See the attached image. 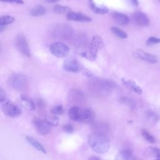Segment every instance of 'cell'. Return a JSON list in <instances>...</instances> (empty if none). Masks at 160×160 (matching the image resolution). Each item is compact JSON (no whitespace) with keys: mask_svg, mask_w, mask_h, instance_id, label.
<instances>
[{"mask_svg":"<svg viewBox=\"0 0 160 160\" xmlns=\"http://www.w3.org/2000/svg\"><path fill=\"white\" fill-rule=\"evenodd\" d=\"M88 142L90 148L98 154H104L110 148V142L107 136L92 132L88 136Z\"/></svg>","mask_w":160,"mask_h":160,"instance_id":"cell-1","label":"cell"},{"mask_svg":"<svg viewBox=\"0 0 160 160\" xmlns=\"http://www.w3.org/2000/svg\"><path fill=\"white\" fill-rule=\"evenodd\" d=\"M89 86L94 92L101 95H107L117 87L116 83L111 79L94 77L91 78Z\"/></svg>","mask_w":160,"mask_h":160,"instance_id":"cell-2","label":"cell"},{"mask_svg":"<svg viewBox=\"0 0 160 160\" xmlns=\"http://www.w3.org/2000/svg\"><path fill=\"white\" fill-rule=\"evenodd\" d=\"M103 45L102 38L98 35H96L92 37L88 49L82 52L81 54L82 57L93 61L97 57L98 51L103 47Z\"/></svg>","mask_w":160,"mask_h":160,"instance_id":"cell-3","label":"cell"},{"mask_svg":"<svg viewBox=\"0 0 160 160\" xmlns=\"http://www.w3.org/2000/svg\"><path fill=\"white\" fill-rule=\"evenodd\" d=\"M73 34V29L71 26L66 24H59L53 28L51 36L58 39L70 40Z\"/></svg>","mask_w":160,"mask_h":160,"instance_id":"cell-4","label":"cell"},{"mask_svg":"<svg viewBox=\"0 0 160 160\" xmlns=\"http://www.w3.org/2000/svg\"><path fill=\"white\" fill-rule=\"evenodd\" d=\"M9 85L15 90L22 91L27 89L28 81L27 78L22 74L15 73L11 76L9 79Z\"/></svg>","mask_w":160,"mask_h":160,"instance_id":"cell-5","label":"cell"},{"mask_svg":"<svg viewBox=\"0 0 160 160\" xmlns=\"http://www.w3.org/2000/svg\"><path fill=\"white\" fill-rule=\"evenodd\" d=\"M1 104V110L6 116L11 118H16L21 115V110L12 102L7 100Z\"/></svg>","mask_w":160,"mask_h":160,"instance_id":"cell-6","label":"cell"},{"mask_svg":"<svg viewBox=\"0 0 160 160\" xmlns=\"http://www.w3.org/2000/svg\"><path fill=\"white\" fill-rule=\"evenodd\" d=\"M50 51L56 57L62 58L66 56L69 52V49L68 46L64 43L58 41L52 43L49 47Z\"/></svg>","mask_w":160,"mask_h":160,"instance_id":"cell-7","label":"cell"},{"mask_svg":"<svg viewBox=\"0 0 160 160\" xmlns=\"http://www.w3.org/2000/svg\"><path fill=\"white\" fill-rule=\"evenodd\" d=\"M15 44L18 50L23 55L30 57L31 52L26 38L22 34H18L15 39Z\"/></svg>","mask_w":160,"mask_h":160,"instance_id":"cell-8","label":"cell"},{"mask_svg":"<svg viewBox=\"0 0 160 160\" xmlns=\"http://www.w3.org/2000/svg\"><path fill=\"white\" fill-rule=\"evenodd\" d=\"M68 99L71 103L74 104V106H78V105L83 104L86 100V98L82 91L79 89H74L69 91Z\"/></svg>","mask_w":160,"mask_h":160,"instance_id":"cell-9","label":"cell"},{"mask_svg":"<svg viewBox=\"0 0 160 160\" xmlns=\"http://www.w3.org/2000/svg\"><path fill=\"white\" fill-rule=\"evenodd\" d=\"M32 123L38 132L42 136H45L49 134L51 130V126L43 119L34 118L32 119Z\"/></svg>","mask_w":160,"mask_h":160,"instance_id":"cell-10","label":"cell"},{"mask_svg":"<svg viewBox=\"0 0 160 160\" xmlns=\"http://www.w3.org/2000/svg\"><path fill=\"white\" fill-rule=\"evenodd\" d=\"M82 68L78 60L72 58L66 59L63 63V69L67 72H78L82 69Z\"/></svg>","mask_w":160,"mask_h":160,"instance_id":"cell-11","label":"cell"},{"mask_svg":"<svg viewBox=\"0 0 160 160\" xmlns=\"http://www.w3.org/2000/svg\"><path fill=\"white\" fill-rule=\"evenodd\" d=\"M134 56L136 58L150 64H155L158 61V59L156 56L146 52L142 49L136 50L134 52Z\"/></svg>","mask_w":160,"mask_h":160,"instance_id":"cell-12","label":"cell"},{"mask_svg":"<svg viewBox=\"0 0 160 160\" xmlns=\"http://www.w3.org/2000/svg\"><path fill=\"white\" fill-rule=\"evenodd\" d=\"M88 37L85 34L82 32H77L75 34L74 33L70 39L74 46L79 48L84 47L86 46L88 42Z\"/></svg>","mask_w":160,"mask_h":160,"instance_id":"cell-13","label":"cell"},{"mask_svg":"<svg viewBox=\"0 0 160 160\" xmlns=\"http://www.w3.org/2000/svg\"><path fill=\"white\" fill-rule=\"evenodd\" d=\"M132 19L135 24L140 26H147L150 22L147 15L141 11L134 12L132 14Z\"/></svg>","mask_w":160,"mask_h":160,"instance_id":"cell-14","label":"cell"},{"mask_svg":"<svg viewBox=\"0 0 160 160\" xmlns=\"http://www.w3.org/2000/svg\"><path fill=\"white\" fill-rule=\"evenodd\" d=\"M66 18L69 20L78 22H84L91 21V18L88 16L81 12H76L73 11H71L68 14H66Z\"/></svg>","mask_w":160,"mask_h":160,"instance_id":"cell-15","label":"cell"},{"mask_svg":"<svg viewBox=\"0 0 160 160\" xmlns=\"http://www.w3.org/2000/svg\"><path fill=\"white\" fill-rule=\"evenodd\" d=\"M94 114L89 109H80L79 122L84 123H91L94 121Z\"/></svg>","mask_w":160,"mask_h":160,"instance_id":"cell-16","label":"cell"},{"mask_svg":"<svg viewBox=\"0 0 160 160\" xmlns=\"http://www.w3.org/2000/svg\"><path fill=\"white\" fill-rule=\"evenodd\" d=\"M111 16L114 21L118 25L125 26L129 22V18L124 13L119 12H112Z\"/></svg>","mask_w":160,"mask_h":160,"instance_id":"cell-17","label":"cell"},{"mask_svg":"<svg viewBox=\"0 0 160 160\" xmlns=\"http://www.w3.org/2000/svg\"><path fill=\"white\" fill-rule=\"evenodd\" d=\"M121 81L123 84L129 89L134 91V92L141 94H142V89L132 79H128L126 78H122Z\"/></svg>","mask_w":160,"mask_h":160,"instance_id":"cell-18","label":"cell"},{"mask_svg":"<svg viewBox=\"0 0 160 160\" xmlns=\"http://www.w3.org/2000/svg\"><path fill=\"white\" fill-rule=\"evenodd\" d=\"M114 160H136L131 149H126L119 152L115 157Z\"/></svg>","mask_w":160,"mask_h":160,"instance_id":"cell-19","label":"cell"},{"mask_svg":"<svg viewBox=\"0 0 160 160\" xmlns=\"http://www.w3.org/2000/svg\"><path fill=\"white\" fill-rule=\"evenodd\" d=\"M88 3H89V6L91 9V10L96 14H107L109 11L108 8L104 5L97 4L94 1H89Z\"/></svg>","mask_w":160,"mask_h":160,"instance_id":"cell-20","label":"cell"},{"mask_svg":"<svg viewBox=\"0 0 160 160\" xmlns=\"http://www.w3.org/2000/svg\"><path fill=\"white\" fill-rule=\"evenodd\" d=\"M20 103L24 108L29 111H34L36 108L35 104L33 101L25 95H22L21 96Z\"/></svg>","mask_w":160,"mask_h":160,"instance_id":"cell-21","label":"cell"},{"mask_svg":"<svg viewBox=\"0 0 160 160\" xmlns=\"http://www.w3.org/2000/svg\"><path fill=\"white\" fill-rule=\"evenodd\" d=\"M93 132L101 134L106 136L109 131V126L104 122H96L92 125Z\"/></svg>","mask_w":160,"mask_h":160,"instance_id":"cell-22","label":"cell"},{"mask_svg":"<svg viewBox=\"0 0 160 160\" xmlns=\"http://www.w3.org/2000/svg\"><path fill=\"white\" fill-rule=\"evenodd\" d=\"M26 139L27 140V141L32 146H33L35 149H36L37 150H38L39 151L46 154V150L45 149V148L36 139H34V138L31 137V136H26Z\"/></svg>","mask_w":160,"mask_h":160,"instance_id":"cell-23","label":"cell"},{"mask_svg":"<svg viewBox=\"0 0 160 160\" xmlns=\"http://www.w3.org/2000/svg\"><path fill=\"white\" fill-rule=\"evenodd\" d=\"M14 18L11 16H1L0 18V31L2 32L4 29H5L6 26L14 22Z\"/></svg>","mask_w":160,"mask_h":160,"instance_id":"cell-24","label":"cell"},{"mask_svg":"<svg viewBox=\"0 0 160 160\" xmlns=\"http://www.w3.org/2000/svg\"><path fill=\"white\" fill-rule=\"evenodd\" d=\"M80 109L78 106H72L69 109L68 115L69 118L74 121H78L79 119V112Z\"/></svg>","mask_w":160,"mask_h":160,"instance_id":"cell-25","label":"cell"},{"mask_svg":"<svg viewBox=\"0 0 160 160\" xmlns=\"http://www.w3.org/2000/svg\"><path fill=\"white\" fill-rule=\"evenodd\" d=\"M46 12V9L44 6L42 5H37L34 7H33L30 10V14L32 16H42Z\"/></svg>","mask_w":160,"mask_h":160,"instance_id":"cell-26","label":"cell"},{"mask_svg":"<svg viewBox=\"0 0 160 160\" xmlns=\"http://www.w3.org/2000/svg\"><path fill=\"white\" fill-rule=\"evenodd\" d=\"M53 11L56 14H68L69 12H71V9L68 6H62L60 4H56L53 7Z\"/></svg>","mask_w":160,"mask_h":160,"instance_id":"cell-27","label":"cell"},{"mask_svg":"<svg viewBox=\"0 0 160 160\" xmlns=\"http://www.w3.org/2000/svg\"><path fill=\"white\" fill-rule=\"evenodd\" d=\"M111 30L114 34H115L117 37L121 39H125L128 37L127 33L124 31H123L122 29L117 26H112L111 28Z\"/></svg>","mask_w":160,"mask_h":160,"instance_id":"cell-28","label":"cell"},{"mask_svg":"<svg viewBox=\"0 0 160 160\" xmlns=\"http://www.w3.org/2000/svg\"><path fill=\"white\" fill-rule=\"evenodd\" d=\"M43 119L51 126H57L59 124V118L55 115L46 116Z\"/></svg>","mask_w":160,"mask_h":160,"instance_id":"cell-29","label":"cell"},{"mask_svg":"<svg viewBox=\"0 0 160 160\" xmlns=\"http://www.w3.org/2000/svg\"><path fill=\"white\" fill-rule=\"evenodd\" d=\"M148 154L152 157L160 159V149L154 147H149L147 150Z\"/></svg>","mask_w":160,"mask_h":160,"instance_id":"cell-30","label":"cell"},{"mask_svg":"<svg viewBox=\"0 0 160 160\" xmlns=\"http://www.w3.org/2000/svg\"><path fill=\"white\" fill-rule=\"evenodd\" d=\"M142 136L144 138L146 141L150 143H154L155 142V139L146 130L143 129L142 131Z\"/></svg>","mask_w":160,"mask_h":160,"instance_id":"cell-31","label":"cell"},{"mask_svg":"<svg viewBox=\"0 0 160 160\" xmlns=\"http://www.w3.org/2000/svg\"><path fill=\"white\" fill-rule=\"evenodd\" d=\"M51 112L53 115H61L64 112V108L62 105H57L51 109Z\"/></svg>","mask_w":160,"mask_h":160,"instance_id":"cell-32","label":"cell"},{"mask_svg":"<svg viewBox=\"0 0 160 160\" xmlns=\"http://www.w3.org/2000/svg\"><path fill=\"white\" fill-rule=\"evenodd\" d=\"M121 101L122 103H124V104L128 106L129 107H130L131 108H134L135 106V104H134L133 101L130 99H129V98H126V97H122L121 99Z\"/></svg>","mask_w":160,"mask_h":160,"instance_id":"cell-33","label":"cell"},{"mask_svg":"<svg viewBox=\"0 0 160 160\" xmlns=\"http://www.w3.org/2000/svg\"><path fill=\"white\" fill-rule=\"evenodd\" d=\"M62 129L64 132L71 133L74 131V127L71 124H66L62 126Z\"/></svg>","mask_w":160,"mask_h":160,"instance_id":"cell-34","label":"cell"},{"mask_svg":"<svg viewBox=\"0 0 160 160\" xmlns=\"http://www.w3.org/2000/svg\"><path fill=\"white\" fill-rule=\"evenodd\" d=\"M160 42V38H157L155 37H150L147 41V44H156Z\"/></svg>","mask_w":160,"mask_h":160,"instance_id":"cell-35","label":"cell"},{"mask_svg":"<svg viewBox=\"0 0 160 160\" xmlns=\"http://www.w3.org/2000/svg\"><path fill=\"white\" fill-rule=\"evenodd\" d=\"M0 100H1V102L2 103L5 101H6V94L4 92L3 89L1 88H0Z\"/></svg>","mask_w":160,"mask_h":160,"instance_id":"cell-36","label":"cell"},{"mask_svg":"<svg viewBox=\"0 0 160 160\" xmlns=\"http://www.w3.org/2000/svg\"><path fill=\"white\" fill-rule=\"evenodd\" d=\"M88 160H101L100 158H99L97 156H92L91 157L89 158Z\"/></svg>","mask_w":160,"mask_h":160,"instance_id":"cell-37","label":"cell"},{"mask_svg":"<svg viewBox=\"0 0 160 160\" xmlns=\"http://www.w3.org/2000/svg\"><path fill=\"white\" fill-rule=\"evenodd\" d=\"M8 2H13V3H17L19 4H23L24 2L22 1H7Z\"/></svg>","mask_w":160,"mask_h":160,"instance_id":"cell-38","label":"cell"},{"mask_svg":"<svg viewBox=\"0 0 160 160\" xmlns=\"http://www.w3.org/2000/svg\"><path fill=\"white\" fill-rule=\"evenodd\" d=\"M131 2H132V3H133L134 5H135L136 6H138V4H139V2L138 1H132Z\"/></svg>","mask_w":160,"mask_h":160,"instance_id":"cell-39","label":"cell"},{"mask_svg":"<svg viewBox=\"0 0 160 160\" xmlns=\"http://www.w3.org/2000/svg\"><path fill=\"white\" fill-rule=\"evenodd\" d=\"M155 160H160V159H155Z\"/></svg>","mask_w":160,"mask_h":160,"instance_id":"cell-40","label":"cell"}]
</instances>
